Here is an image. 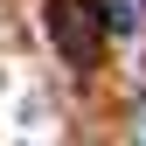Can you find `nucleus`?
Here are the masks:
<instances>
[{
    "label": "nucleus",
    "mask_w": 146,
    "mask_h": 146,
    "mask_svg": "<svg viewBox=\"0 0 146 146\" xmlns=\"http://www.w3.org/2000/svg\"><path fill=\"white\" fill-rule=\"evenodd\" d=\"M49 28H56V42H63L70 63H90V21H84L77 0H56V7H49Z\"/></svg>",
    "instance_id": "obj_1"
},
{
    "label": "nucleus",
    "mask_w": 146,
    "mask_h": 146,
    "mask_svg": "<svg viewBox=\"0 0 146 146\" xmlns=\"http://www.w3.org/2000/svg\"><path fill=\"white\" fill-rule=\"evenodd\" d=\"M98 21L111 28V35H132V28H139V14H132V0H104V7H98Z\"/></svg>",
    "instance_id": "obj_2"
},
{
    "label": "nucleus",
    "mask_w": 146,
    "mask_h": 146,
    "mask_svg": "<svg viewBox=\"0 0 146 146\" xmlns=\"http://www.w3.org/2000/svg\"><path fill=\"white\" fill-rule=\"evenodd\" d=\"M139 139H146V104H139Z\"/></svg>",
    "instance_id": "obj_3"
}]
</instances>
